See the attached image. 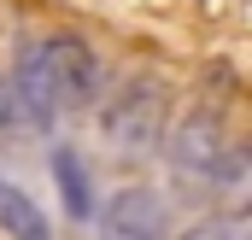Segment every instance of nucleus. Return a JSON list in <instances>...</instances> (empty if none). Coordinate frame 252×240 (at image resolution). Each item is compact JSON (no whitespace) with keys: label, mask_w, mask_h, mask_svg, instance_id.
Wrapping results in <instances>:
<instances>
[{"label":"nucleus","mask_w":252,"mask_h":240,"mask_svg":"<svg viewBox=\"0 0 252 240\" xmlns=\"http://www.w3.org/2000/svg\"><path fill=\"white\" fill-rule=\"evenodd\" d=\"M0 235L6 240H53L47 211H41L18 181H6V176H0Z\"/></svg>","instance_id":"nucleus-5"},{"label":"nucleus","mask_w":252,"mask_h":240,"mask_svg":"<svg viewBox=\"0 0 252 240\" xmlns=\"http://www.w3.org/2000/svg\"><path fill=\"white\" fill-rule=\"evenodd\" d=\"M30 53L41 64L47 94H53L59 112H88V106H100V94H106V59L94 53V41L70 35V30H53V35L30 41Z\"/></svg>","instance_id":"nucleus-2"},{"label":"nucleus","mask_w":252,"mask_h":240,"mask_svg":"<svg viewBox=\"0 0 252 240\" xmlns=\"http://www.w3.org/2000/svg\"><path fill=\"white\" fill-rule=\"evenodd\" d=\"M229 147H235L229 141V123H223V112H211V106H193V112H182V118L164 129V152H170V164L182 176H205Z\"/></svg>","instance_id":"nucleus-3"},{"label":"nucleus","mask_w":252,"mask_h":240,"mask_svg":"<svg viewBox=\"0 0 252 240\" xmlns=\"http://www.w3.org/2000/svg\"><path fill=\"white\" fill-rule=\"evenodd\" d=\"M53 187H59V199H64V217H76V223L94 217V187H88V170H82V158L70 147L53 152Z\"/></svg>","instance_id":"nucleus-6"},{"label":"nucleus","mask_w":252,"mask_h":240,"mask_svg":"<svg viewBox=\"0 0 252 240\" xmlns=\"http://www.w3.org/2000/svg\"><path fill=\"white\" fill-rule=\"evenodd\" d=\"M170 129V88L164 76H129L124 88L100 94V135L118 158H147Z\"/></svg>","instance_id":"nucleus-1"},{"label":"nucleus","mask_w":252,"mask_h":240,"mask_svg":"<svg viewBox=\"0 0 252 240\" xmlns=\"http://www.w3.org/2000/svg\"><path fill=\"white\" fill-rule=\"evenodd\" d=\"M0 129H12V94H6V82H0Z\"/></svg>","instance_id":"nucleus-8"},{"label":"nucleus","mask_w":252,"mask_h":240,"mask_svg":"<svg viewBox=\"0 0 252 240\" xmlns=\"http://www.w3.org/2000/svg\"><path fill=\"white\" fill-rule=\"evenodd\" d=\"M182 240H247V217H241V211H229V217H205V223H193Z\"/></svg>","instance_id":"nucleus-7"},{"label":"nucleus","mask_w":252,"mask_h":240,"mask_svg":"<svg viewBox=\"0 0 252 240\" xmlns=\"http://www.w3.org/2000/svg\"><path fill=\"white\" fill-rule=\"evenodd\" d=\"M94 217H100V240H158L170 223V205L153 187H118Z\"/></svg>","instance_id":"nucleus-4"}]
</instances>
